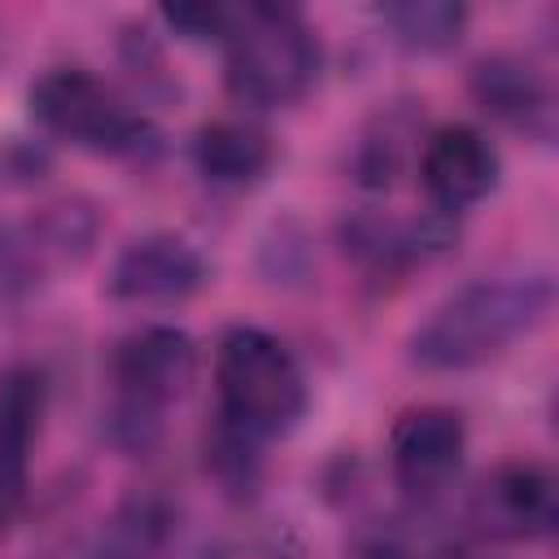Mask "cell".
Masks as SVG:
<instances>
[{"label":"cell","mask_w":559,"mask_h":559,"mask_svg":"<svg viewBox=\"0 0 559 559\" xmlns=\"http://www.w3.org/2000/svg\"><path fill=\"white\" fill-rule=\"evenodd\" d=\"M48 384L35 367H9L0 376V537L17 524L31 485V445L39 437Z\"/></svg>","instance_id":"7"},{"label":"cell","mask_w":559,"mask_h":559,"mask_svg":"<svg viewBox=\"0 0 559 559\" xmlns=\"http://www.w3.org/2000/svg\"><path fill=\"white\" fill-rule=\"evenodd\" d=\"M384 26L393 39L411 52H445L459 44L467 26V9L450 0H406V4H384L380 9Z\"/></svg>","instance_id":"14"},{"label":"cell","mask_w":559,"mask_h":559,"mask_svg":"<svg viewBox=\"0 0 559 559\" xmlns=\"http://www.w3.org/2000/svg\"><path fill=\"white\" fill-rule=\"evenodd\" d=\"M555 515H559L555 476L537 463H507L485 485V520L493 533L542 537L555 528Z\"/></svg>","instance_id":"11"},{"label":"cell","mask_w":559,"mask_h":559,"mask_svg":"<svg viewBox=\"0 0 559 559\" xmlns=\"http://www.w3.org/2000/svg\"><path fill=\"white\" fill-rule=\"evenodd\" d=\"M498 175H502L498 148L476 127L454 122V127H437L424 140L419 179L441 214H459V210L485 201L498 188Z\"/></svg>","instance_id":"6"},{"label":"cell","mask_w":559,"mask_h":559,"mask_svg":"<svg viewBox=\"0 0 559 559\" xmlns=\"http://www.w3.org/2000/svg\"><path fill=\"white\" fill-rule=\"evenodd\" d=\"M472 96L480 100L485 114L502 118L515 131H533V135H550V87L546 79L520 61V57H485L472 70Z\"/></svg>","instance_id":"10"},{"label":"cell","mask_w":559,"mask_h":559,"mask_svg":"<svg viewBox=\"0 0 559 559\" xmlns=\"http://www.w3.org/2000/svg\"><path fill=\"white\" fill-rule=\"evenodd\" d=\"M175 533V511L162 493H127L92 533L87 559H157Z\"/></svg>","instance_id":"12"},{"label":"cell","mask_w":559,"mask_h":559,"mask_svg":"<svg viewBox=\"0 0 559 559\" xmlns=\"http://www.w3.org/2000/svg\"><path fill=\"white\" fill-rule=\"evenodd\" d=\"M371 559H411V555H397V550H380V555H371Z\"/></svg>","instance_id":"16"},{"label":"cell","mask_w":559,"mask_h":559,"mask_svg":"<svg viewBox=\"0 0 559 559\" xmlns=\"http://www.w3.org/2000/svg\"><path fill=\"white\" fill-rule=\"evenodd\" d=\"M463 450H467V428H463L459 411H450V406H411L397 415V424L389 432L393 476L411 493L441 489L459 472Z\"/></svg>","instance_id":"9"},{"label":"cell","mask_w":559,"mask_h":559,"mask_svg":"<svg viewBox=\"0 0 559 559\" xmlns=\"http://www.w3.org/2000/svg\"><path fill=\"white\" fill-rule=\"evenodd\" d=\"M162 17L188 35V39H218L227 35V22H231V9L227 4H175V9H162Z\"/></svg>","instance_id":"15"},{"label":"cell","mask_w":559,"mask_h":559,"mask_svg":"<svg viewBox=\"0 0 559 559\" xmlns=\"http://www.w3.org/2000/svg\"><path fill=\"white\" fill-rule=\"evenodd\" d=\"M218 419L245 441H271L306 415V376L288 345L262 328H227L214 354Z\"/></svg>","instance_id":"2"},{"label":"cell","mask_w":559,"mask_h":559,"mask_svg":"<svg viewBox=\"0 0 559 559\" xmlns=\"http://www.w3.org/2000/svg\"><path fill=\"white\" fill-rule=\"evenodd\" d=\"M192 157H197V170L210 179V183H223V188H245L253 179L266 175L271 166V140L266 131H258L253 122H236V118H218V122H205L192 140Z\"/></svg>","instance_id":"13"},{"label":"cell","mask_w":559,"mask_h":559,"mask_svg":"<svg viewBox=\"0 0 559 559\" xmlns=\"http://www.w3.org/2000/svg\"><path fill=\"white\" fill-rule=\"evenodd\" d=\"M555 306L550 271L485 275L450 293L411 336V362L424 371H467L507 354Z\"/></svg>","instance_id":"1"},{"label":"cell","mask_w":559,"mask_h":559,"mask_svg":"<svg viewBox=\"0 0 559 559\" xmlns=\"http://www.w3.org/2000/svg\"><path fill=\"white\" fill-rule=\"evenodd\" d=\"M223 48H227V92L253 109L293 105L319 79V39L288 4L249 0L231 9Z\"/></svg>","instance_id":"3"},{"label":"cell","mask_w":559,"mask_h":559,"mask_svg":"<svg viewBox=\"0 0 559 559\" xmlns=\"http://www.w3.org/2000/svg\"><path fill=\"white\" fill-rule=\"evenodd\" d=\"M205 284V258L175 231L131 240L109 266V297L118 301H183Z\"/></svg>","instance_id":"8"},{"label":"cell","mask_w":559,"mask_h":559,"mask_svg":"<svg viewBox=\"0 0 559 559\" xmlns=\"http://www.w3.org/2000/svg\"><path fill=\"white\" fill-rule=\"evenodd\" d=\"M197 371V345L188 332L153 323L131 332L118 349H114V384H118V402H114V437L127 432L131 445H144L157 432V415L188 389Z\"/></svg>","instance_id":"5"},{"label":"cell","mask_w":559,"mask_h":559,"mask_svg":"<svg viewBox=\"0 0 559 559\" xmlns=\"http://www.w3.org/2000/svg\"><path fill=\"white\" fill-rule=\"evenodd\" d=\"M31 114L44 131L92 153H140L153 144V127L105 79L79 66L48 70L31 87Z\"/></svg>","instance_id":"4"}]
</instances>
